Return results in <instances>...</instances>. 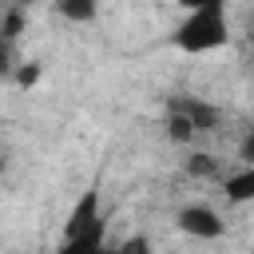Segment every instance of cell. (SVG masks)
<instances>
[{
  "instance_id": "6da1fadb",
  "label": "cell",
  "mask_w": 254,
  "mask_h": 254,
  "mask_svg": "<svg viewBox=\"0 0 254 254\" xmlns=\"http://www.w3.org/2000/svg\"><path fill=\"white\" fill-rule=\"evenodd\" d=\"M230 40V28H226V12L222 4L218 8H198V12H187V20H179V28L171 32V44L187 56H198V52H214Z\"/></svg>"
},
{
  "instance_id": "7a4b0ae2",
  "label": "cell",
  "mask_w": 254,
  "mask_h": 254,
  "mask_svg": "<svg viewBox=\"0 0 254 254\" xmlns=\"http://www.w3.org/2000/svg\"><path fill=\"white\" fill-rule=\"evenodd\" d=\"M28 24V8L16 4H0V79H12L16 71V48H20V32Z\"/></svg>"
},
{
  "instance_id": "3957f363",
  "label": "cell",
  "mask_w": 254,
  "mask_h": 254,
  "mask_svg": "<svg viewBox=\"0 0 254 254\" xmlns=\"http://www.w3.org/2000/svg\"><path fill=\"white\" fill-rule=\"evenodd\" d=\"M175 222H179V230H183V234H190V238H218V234L226 230V222H222L210 206H202V202L183 206V210L175 214Z\"/></svg>"
},
{
  "instance_id": "277c9868",
  "label": "cell",
  "mask_w": 254,
  "mask_h": 254,
  "mask_svg": "<svg viewBox=\"0 0 254 254\" xmlns=\"http://www.w3.org/2000/svg\"><path fill=\"white\" fill-rule=\"evenodd\" d=\"M167 111L187 115L198 135H210V131L218 127V107L206 103V99H198V95H171V99H167Z\"/></svg>"
},
{
  "instance_id": "5b68a950",
  "label": "cell",
  "mask_w": 254,
  "mask_h": 254,
  "mask_svg": "<svg viewBox=\"0 0 254 254\" xmlns=\"http://www.w3.org/2000/svg\"><path fill=\"white\" fill-rule=\"evenodd\" d=\"M95 222H103V218H99V190H83V198L71 206V214H67V222H64V238H67V234H79V230H87V226H95Z\"/></svg>"
},
{
  "instance_id": "8992f818",
  "label": "cell",
  "mask_w": 254,
  "mask_h": 254,
  "mask_svg": "<svg viewBox=\"0 0 254 254\" xmlns=\"http://www.w3.org/2000/svg\"><path fill=\"white\" fill-rule=\"evenodd\" d=\"M103 250H107L103 246V222H95V226H87L79 234H67L60 242V254H103Z\"/></svg>"
},
{
  "instance_id": "52a82bcc",
  "label": "cell",
  "mask_w": 254,
  "mask_h": 254,
  "mask_svg": "<svg viewBox=\"0 0 254 254\" xmlns=\"http://www.w3.org/2000/svg\"><path fill=\"white\" fill-rule=\"evenodd\" d=\"M222 194H226L230 202H250V198H254V167H242V171L226 175V179H222Z\"/></svg>"
},
{
  "instance_id": "ba28073f",
  "label": "cell",
  "mask_w": 254,
  "mask_h": 254,
  "mask_svg": "<svg viewBox=\"0 0 254 254\" xmlns=\"http://www.w3.org/2000/svg\"><path fill=\"white\" fill-rule=\"evenodd\" d=\"M183 171H187L190 179H218V175H222V163H218L214 155H206V151H190V155L183 159Z\"/></svg>"
},
{
  "instance_id": "9c48e42d",
  "label": "cell",
  "mask_w": 254,
  "mask_h": 254,
  "mask_svg": "<svg viewBox=\"0 0 254 254\" xmlns=\"http://www.w3.org/2000/svg\"><path fill=\"white\" fill-rule=\"evenodd\" d=\"M60 16L71 20V24H91L99 16V0H56Z\"/></svg>"
},
{
  "instance_id": "30bf717a",
  "label": "cell",
  "mask_w": 254,
  "mask_h": 254,
  "mask_svg": "<svg viewBox=\"0 0 254 254\" xmlns=\"http://www.w3.org/2000/svg\"><path fill=\"white\" fill-rule=\"evenodd\" d=\"M167 139H171V143H194V139H198V131H194V123H190L187 115L167 111Z\"/></svg>"
},
{
  "instance_id": "8fae6325",
  "label": "cell",
  "mask_w": 254,
  "mask_h": 254,
  "mask_svg": "<svg viewBox=\"0 0 254 254\" xmlns=\"http://www.w3.org/2000/svg\"><path fill=\"white\" fill-rule=\"evenodd\" d=\"M40 75H44V67H40L36 60H32V64H16V71H12V83L28 91V87H36V83H40Z\"/></svg>"
},
{
  "instance_id": "7c38bea8",
  "label": "cell",
  "mask_w": 254,
  "mask_h": 254,
  "mask_svg": "<svg viewBox=\"0 0 254 254\" xmlns=\"http://www.w3.org/2000/svg\"><path fill=\"white\" fill-rule=\"evenodd\" d=\"M183 12H198V8H218V4H226V0H175Z\"/></svg>"
},
{
  "instance_id": "4fadbf2b",
  "label": "cell",
  "mask_w": 254,
  "mask_h": 254,
  "mask_svg": "<svg viewBox=\"0 0 254 254\" xmlns=\"http://www.w3.org/2000/svg\"><path fill=\"white\" fill-rule=\"evenodd\" d=\"M238 159H242L246 167H254V131L242 139V147H238Z\"/></svg>"
},
{
  "instance_id": "5bb4252c",
  "label": "cell",
  "mask_w": 254,
  "mask_h": 254,
  "mask_svg": "<svg viewBox=\"0 0 254 254\" xmlns=\"http://www.w3.org/2000/svg\"><path fill=\"white\" fill-rule=\"evenodd\" d=\"M0 4H16V8H32V4H40V0H0Z\"/></svg>"
},
{
  "instance_id": "9a60e30c",
  "label": "cell",
  "mask_w": 254,
  "mask_h": 254,
  "mask_svg": "<svg viewBox=\"0 0 254 254\" xmlns=\"http://www.w3.org/2000/svg\"><path fill=\"white\" fill-rule=\"evenodd\" d=\"M0 171H4V155H0Z\"/></svg>"
}]
</instances>
